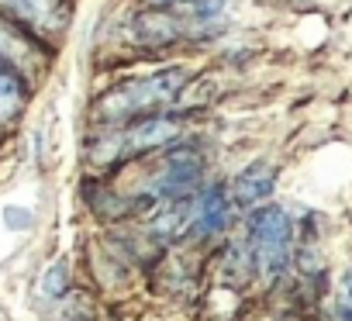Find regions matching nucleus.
Returning a JSON list of instances; mask_svg holds the SVG:
<instances>
[{"instance_id": "obj_1", "label": "nucleus", "mask_w": 352, "mask_h": 321, "mask_svg": "<svg viewBox=\"0 0 352 321\" xmlns=\"http://www.w3.org/2000/svg\"><path fill=\"white\" fill-rule=\"evenodd\" d=\"M184 87H187V69L166 66V69H155L148 76L118 83L114 90H107L94 104V114H97V121H107V124H128L135 118L169 111L176 104V97L184 93Z\"/></svg>"}, {"instance_id": "obj_2", "label": "nucleus", "mask_w": 352, "mask_h": 321, "mask_svg": "<svg viewBox=\"0 0 352 321\" xmlns=\"http://www.w3.org/2000/svg\"><path fill=\"white\" fill-rule=\"evenodd\" d=\"M249 249H252L256 273L263 280H276L287 269L294 249V225L283 208L266 204L249 218Z\"/></svg>"}, {"instance_id": "obj_3", "label": "nucleus", "mask_w": 352, "mask_h": 321, "mask_svg": "<svg viewBox=\"0 0 352 321\" xmlns=\"http://www.w3.org/2000/svg\"><path fill=\"white\" fill-rule=\"evenodd\" d=\"M184 135V121L176 114H145V118H135L128 124H121L118 135L104 138L107 142V163H118V159H138L145 152H155V148H169L176 145ZM100 159V163H104Z\"/></svg>"}, {"instance_id": "obj_4", "label": "nucleus", "mask_w": 352, "mask_h": 321, "mask_svg": "<svg viewBox=\"0 0 352 321\" xmlns=\"http://www.w3.org/2000/svg\"><path fill=\"white\" fill-rule=\"evenodd\" d=\"M204 155L194 145H169L162 170L152 180V201H184L201 190Z\"/></svg>"}, {"instance_id": "obj_5", "label": "nucleus", "mask_w": 352, "mask_h": 321, "mask_svg": "<svg viewBox=\"0 0 352 321\" xmlns=\"http://www.w3.org/2000/svg\"><path fill=\"white\" fill-rule=\"evenodd\" d=\"M128 38L142 49H166L180 38H190V28L180 8H145L128 21Z\"/></svg>"}, {"instance_id": "obj_6", "label": "nucleus", "mask_w": 352, "mask_h": 321, "mask_svg": "<svg viewBox=\"0 0 352 321\" xmlns=\"http://www.w3.org/2000/svg\"><path fill=\"white\" fill-rule=\"evenodd\" d=\"M0 11L32 35L63 32L66 21H69L66 0H0Z\"/></svg>"}, {"instance_id": "obj_7", "label": "nucleus", "mask_w": 352, "mask_h": 321, "mask_svg": "<svg viewBox=\"0 0 352 321\" xmlns=\"http://www.w3.org/2000/svg\"><path fill=\"white\" fill-rule=\"evenodd\" d=\"M228 214H232V197L221 184H211L190 197V232L197 239H211L225 232Z\"/></svg>"}, {"instance_id": "obj_8", "label": "nucleus", "mask_w": 352, "mask_h": 321, "mask_svg": "<svg viewBox=\"0 0 352 321\" xmlns=\"http://www.w3.org/2000/svg\"><path fill=\"white\" fill-rule=\"evenodd\" d=\"M273 187H276V170H273L270 163H252V166H245V170L235 177V184H232V201H235L239 208H256V204H263V201L273 194Z\"/></svg>"}, {"instance_id": "obj_9", "label": "nucleus", "mask_w": 352, "mask_h": 321, "mask_svg": "<svg viewBox=\"0 0 352 321\" xmlns=\"http://www.w3.org/2000/svg\"><path fill=\"white\" fill-rule=\"evenodd\" d=\"M28 107V80L14 63L0 59V121H14Z\"/></svg>"}, {"instance_id": "obj_10", "label": "nucleus", "mask_w": 352, "mask_h": 321, "mask_svg": "<svg viewBox=\"0 0 352 321\" xmlns=\"http://www.w3.org/2000/svg\"><path fill=\"white\" fill-rule=\"evenodd\" d=\"M190 232V197L184 201H162V211L152 221V235L162 242H176Z\"/></svg>"}, {"instance_id": "obj_11", "label": "nucleus", "mask_w": 352, "mask_h": 321, "mask_svg": "<svg viewBox=\"0 0 352 321\" xmlns=\"http://www.w3.org/2000/svg\"><path fill=\"white\" fill-rule=\"evenodd\" d=\"M35 52V35L32 32H25L21 25H4L0 21V59L4 63H14L18 69H21V63H25V56H32Z\"/></svg>"}, {"instance_id": "obj_12", "label": "nucleus", "mask_w": 352, "mask_h": 321, "mask_svg": "<svg viewBox=\"0 0 352 321\" xmlns=\"http://www.w3.org/2000/svg\"><path fill=\"white\" fill-rule=\"evenodd\" d=\"M335 321H352V269H345L335 283Z\"/></svg>"}, {"instance_id": "obj_13", "label": "nucleus", "mask_w": 352, "mask_h": 321, "mask_svg": "<svg viewBox=\"0 0 352 321\" xmlns=\"http://www.w3.org/2000/svg\"><path fill=\"white\" fill-rule=\"evenodd\" d=\"M66 290V269L63 266H52L45 273V294H63Z\"/></svg>"}, {"instance_id": "obj_14", "label": "nucleus", "mask_w": 352, "mask_h": 321, "mask_svg": "<svg viewBox=\"0 0 352 321\" xmlns=\"http://www.w3.org/2000/svg\"><path fill=\"white\" fill-rule=\"evenodd\" d=\"M8 221H11V228H28L32 214H28V211H18V208H11V211H8Z\"/></svg>"}, {"instance_id": "obj_15", "label": "nucleus", "mask_w": 352, "mask_h": 321, "mask_svg": "<svg viewBox=\"0 0 352 321\" xmlns=\"http://www.w3.org/2000/svg\"><path fill=\"white\" fill-rule=\"evenodd\" d=\"M148 8H184L187 0H145Z\"/></svg>"}, {"instance_id": "obj_16", "label": "nucleus", "mask_w": 352, "mask_h": 321, "mask_svg": "<svg viewBox=\"0 0 352 321\" xmlns=\"http://www.w3.org/2000/svg\"><path fill=\"white\" fill-rule=\"evenodd\" d=\"M73 321H87V318H73Z\"/></svg>"}]
</instances>
